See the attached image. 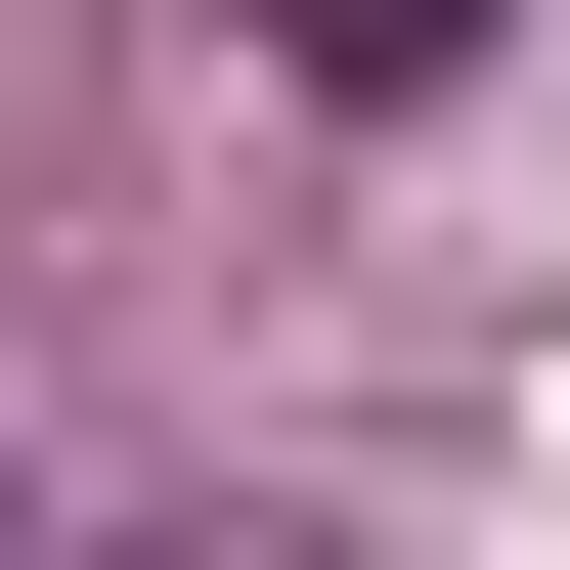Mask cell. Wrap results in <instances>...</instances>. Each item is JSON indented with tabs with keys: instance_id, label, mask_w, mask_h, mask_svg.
Instances as JSON below:
<instances>
[{
	"instance_id": "1",
	"label": "cell",
	"mask_w": 570,
	"mask_h": 570,
	"mask_svg": "<svg viewBox=\"0 0 570 570\" xmlns=\"http://www.w3.org/2000/svg\"><path fill=\"white\" fill-rule=\"evenodd\" d=\"M264 45H307V88H352V132H395V88H483L527 0H264Z\"/></svg>"
}]
</instances>
